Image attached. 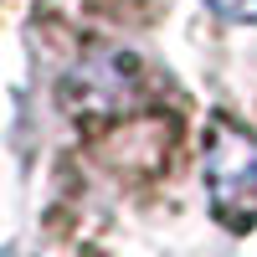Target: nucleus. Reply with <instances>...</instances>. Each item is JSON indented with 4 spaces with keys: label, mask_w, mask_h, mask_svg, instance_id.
<instances>
[{
    "label": "nucleus",
    "mask_w": 257,
    "mask_h": 257,
    "mask_svg": "<svg viewBox=\"0 0 257 257\" xmlns=\"http://www.w3.org/2000/svg\"><path fill=\"white\" fill-rule=\"evenodd\" d=\"M221 21H257V0H206Z\"/></svg>",
    "instance_id": "2"
},
{
    "label": "nucleus",
    "mask_w": 257,
    "mask_h": 257,
    "mask_svg": "<svg viewBox=\"0 0 257 257\" xmlns=\"http://www.w3.org/2000/svg\"><path fill=\"white\" fill-rule=\"evenodd\" d=\"M206 185L211 206L226 226H252L257 221V139L247 128L216 123L206 139Z\"/></svg>",
    "instance_id": "1"
}]
</instances>
